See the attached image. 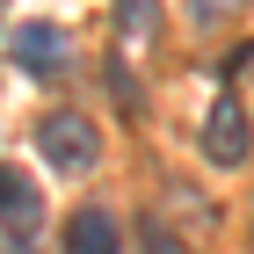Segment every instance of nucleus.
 <instances>
[{
    "mask_svg": "<svg viewBox=\"0 0 254 254\" xmlns=\"http://www.w3.org/2000/svg\"><path fill=\"white\" fill-rule=\"evenodd\" d=\"M95 124L80 117V109H51V117L37 124V153L51 160V167H59V175H87V167H95Z\"/></svg>",
    "mask_w": 254,
    "mask_h": 254,
    "instance_id": "1",
    "label": "nucleus"
},
{
    "mask_svg": "<svg viewBox=\"0 0 254 254\" xmlns=\"http://www.w3.org/2000/svg\"><path fill=\"white\" fill-rule=\"evenodd\" d=\"M247 145H254L247 109H240L233 95H225V102H211V117H203V160H218V167H240V160H247Z\"/></svg>",
    "mask_w": 254,
    "mask_h": 254,
    "instance_id": "2",
    "label": "nucleus"
},
{
    "mask_svg": "<svg viewBox=\"0 0 254 254\" xmlns=\"http://www.w3.org/2000/svg\"><path fill=\"white\" fill-rule=\"evenodd\" d=\"M0 225L15 240H37V225H44V196L22 167H0Z\"/></svg>",
    "mask_w": 254,
    "mask_h": 254,
    "instance_id": "3",
    "label": "nucleus"
},
{
    "mask_svg": "<svg viewBox=\"0 0 254 254\" xmlns=\"http://www.w3.org/2000/svg\"><path fill=\"white\" fill-rule=\"evenodd\" d=\"M15 65H22V73H59V65H65V29L22 22V29H15Z\"/></svg>",
    "mask_w": 254,
    "mask_h": 254,
    "instance_id": "4",
    "label": "nucleus"
},
{
    "mask_svg": "<svg viewBox=\"0 0 254 254\" xmlns=\"http://www.w3.org/2000/svg\"><path fill=\"white\" fill-rule=\"evenodd\" d=\"M65 254H117V218L109 211H73L65 218Z\"/></svg>",
    "mask_w": 254,
    "mask_h": 254,
    "instance_id": "5",
    "label": "nucleus"
},
{
    "mask_svg": "<svg viewBox=\"0 0 254 254\" xmlns=\"http://www.w3.org/2000/svg\"><path fill=\"white\" fill-rule=\"evenodd\" d=\"M138 254H189V247L167 233V218H138Z\"/></svg>",
    "mask_w": 254,
    "mask_h": 254,
    "instance_id": "6",
    "label": "nucleus"
},
{
    "mask_svg": "<svg viewBox=\"0 0 254 254\" xmlns=\"http://www.w3.org/2000/svg\"><path fill=\"white\" fill-rule=\"evenodd\" d=\"M153 29V0H124V37H145Z\"/></svg>",
    "mask_w": 254,
    "mask_h": 254,
    "instance_id": "7",
    "label": "nucleus"
}]
</instances>
